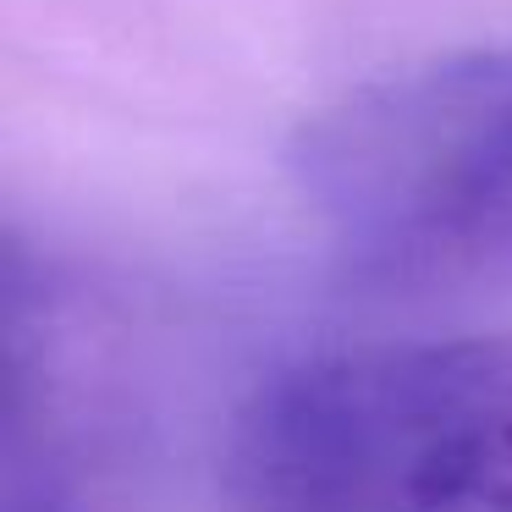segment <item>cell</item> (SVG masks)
Instances as JSON below:
<instances>
[{
    "mask_svg": "<svg viewBox=\"0 0 512 512\" xmlns=\"http://www.w3.org/2000/svg\"><path fill=\"white\" fill-rule=\"evenodd\" d=\"M287 177L347 287L386 303L512 292V50H452L336 94Z\"/></svg>",
    "mask_w": 512,
    "mask_h": 512,
    "instance_id": "6da1fadb",
    "label": "cell"
},
{
    "mask_svg": "<svg viewBox=\"0 0 512 512\" xmlns=\"http://www.w3.org/2000/svg\"><path fill=\"white\" fill-rule=\"evenodd\" d=\"M226 496L237 512H512V331L265 375L226 435Z\"/></svg>",
    "mask_w": 512,
    "mask_h": 512,
    "instance_id": "7a4b0ae2",
    "label": "cell"
}]
</instances>
